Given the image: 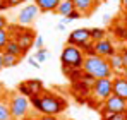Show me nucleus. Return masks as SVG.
<instances>
[{"label": "nucleus", "mask_w": 127, "mask_h": 120, "mask_svg": "<svg viewBox=\"0 0 127 120\" xmlns=\"http://www.w3.org/2000/svg\"><path fill=\"white\" fill-rule=\"evenodd\" d=\"M113 34H115L117 38H120V40L126 41V38H127V26H122V24L113 26Z\"/></svg>", "instance_id": "obj_23"}, {"label": "nucleus", "mask_w": 127, "mask_h": 120, "mask_svg": "<svg viewBox=\"0 0 127 120\" xmlns=\"http://www.w3.org/2000/svg\"><path fill=\"white\" fill-rule=\"evenodd\" d=\"M62 0H33V3L40 9V12H57Z\"/></svg>", "instance_id": "obj_13"}, {"label": "nucleus", "mask_w": 127, "mask_h": 120, "mask_svg": "<svg viewBox=\"0 0 127 120\" xmlns=\"http://www.w3.org/2000/svg\"><path fill=\"white\" fill-rule=\"evenodd\" d=\"M3 52H5V53H10V55H16V57H19V59H22V57L26 55V53H24V50L19 46V43L14 40V38H10V40L7 41V45H5V48H3Z\"/></svg>", "instance_id": "obj_14"}, {"label": "nucleus", "mask_w": 127, "mask_h": 120, "mask_svg": "<svg viewBox=\"0 0 127 120\" xmlns=\"http://www.w3.org/2000/svg\"><path fill=\"white\" fill-rule=\"evenodd\" d=\"M24 28V26H22ZM21 28V31L16 34V36H12L14 40L19 43V46H21L22 50H24V53H28V50L34 45V40H36V33L34 31H31V29H22Z\"/></svg>", "instance_id": "obj_8"}, {"label": "nucleus", "mask_w": 127, "mask_h": 120, "mask_svg": "<svg viewBox=\"0 0 127 120\" xmlns=\"http://www.w3.org/2000/svg\"><path fill=\"white\" fill-rule=\"evenodd\" d=\"M126 113H127V108H126Z\"/></svg>", "instance_id": "obj_40"}, {"label": "nucleus", "mask_w": 127, "mask_h": 120, "mask_svg": "<svg viewBox=\"0 0 127 120\" xmlns=\"http://www.w3.org/2000/svg\"><path fill=\"white\" fill-rule=\"evenodd\" d=\"M9 40H10V33L7 29H0V50L2 52H3V48H5V45H7Z\"/></svg>", "instance_id": "obj_24"}, {"label": "nucleus", "mask_w": 127, "mask_h": 120, "mask_svg": "<svg viewBox=\"0 0 127 120\" xmlns=\"http://www.w3.org/2000/svg\"><path fill=\"white\" fill-rule=\"evenodd\" d=\"M7 28H9V21H7L5 16L0 14V29H7Z\"/></svg>", "instance_id": "obj_29"}, {"label": "nucleus", "mask_w": 127, "mask_h": 120, "mask_svg": "<svg viewBox=\"0 0 127 120\" xmlns=\"http://www.w3.org/2000/svg\"><path fill=\"white\" fill-rule=\"evenodd\" d=\"M5 96V89H3V86L0 84V98H3Z\"/></svg>", "instance_id": "obj_34"}, {"label": "nucleus", "mask_w": 127, "mask_h": 120, "mask_svg": "<svg viewBox=\"0 0 127 120\" xmlns=\"http://www.w3.org/2000/svg\"><path fill=\"white\" fill-rule=\"evenodd\" d=\"M34 48H36V50H40V48H45V41H43L41 36H36V40H34Z\"/></svg>", "instance_id": "obj_27"}, {"label": "nucleus", "mask_w": 127, "mask_h": 120, "mask_svg": "<svg viewBox=\"0 0 127 120\" xmlns=\"http://www.w3.org/2000/svg\"><path fill=\"white\" fill-rule=\"evenodd\" d=\"M89 36H91V41L95 43V41H100L106 38V31L103 28H93V29H89Z\"/></svg>", "instance_id": "obj_21"}, {"label": "nucleus", "mask_w": 127, "mask_h": 120, "mask_svg": "<svg viewBox=\"0 0 127 120\" xmlns=\"http://www.w3.org/2000/svg\"><path fill=\"white\" fill-rule=\"evenodd\" d=\"M24 82H26V86H28L31 96H38V94H41L43 91H45V86H43V82L40 79H28V81H24ZM31 96H29V98H31Z\"/></svg>", "instance_id": "obj_15"}, {"label": "nucleus", "mask_w": 127, "mask_h": 120, "mask_svg": "<svg viewBox=\"0 0 127 120\" xmlns=\"http://www.w3.org/2000/svg\"><path fill=\"white\" fill-rule=\"evenodd\" d=\"M5 9H9L7 0H0V12H2V10H5Z\"/></svg>", "instance_id": "obj_32"}, {"label": "nucleus", "mask_w": 127, "mask_h": 120, "mask_svg": "<svg viewBox=\"0 0 127 120\" xmlns=\"http://www.w3.org/2000/svg\"><path fill=\"white\" fill-rule=\"evenodd\" d=\"M64 28H65V26H64L62 22H60V24H57V29H59V31H64Z\"/></svg>", "instance_id": "obj_35"}, {"label": "nucleus", "mask_w": 127, "mask_h": 120, "mask_svg": "<svg viewBox=\"0 0 127 120\" xmlns=\"http://www.w3.org/2000/svg\"><path fill=\"white\" fill-rule=\"evenodd\" d=\"M65 17L69 19V22H72V21H76V19H81V17H83V14H81L79 10H76V9H74V10H72V12H69Z\"/></svg>", "instance_id": "obj_26"}, {"label": "nucleus", "mask_w": 127, "mask_h": 120, "mask_svg": "<svg viewBox=\"0 0 127 120\" xmlns=\"http://www.w3.org/2000/svg\"><path fill=\"white\" fill-rule=\"evenodd\" d=\"M108 63H110V69L113 70V74L124 70V63H122V55H120V52H115V53L108 59Z\"/></svg>", "instance_id": "obj_16"}, {"label": "nucleus", "mask_w": 127, "mask_h": 120, "mask_svg": "<svg viewBox=\"0 0 127 120\" xmlns=\"http://www.w3.org/2000/svg\"><path fill=\"white\" fill-rule=\"evenodd\" d=\"M34 59L38 60L40 63L45 62L46 59H50V52L46 50V48H40V50H36V55H34Z\"/></svg>", "instance_id": "obj_25"}, {"label": "nucleus", "mask_w": 127, "mask_h": 120, "mask_svg": "<svg viewBox=\"0 0 127 120\" xmlns=\"http://www.w3.org/2000/svg\"><path fill=\"white\" fill-rule=\"evenodd\" d=\"M124 76H126V77H127V70H124Z\"/></svg>", "instance_id": "obj_38"}, {"label": "nucleus", "mask_w": 127, "mask_h": 120, "mask_svg": "<svg viewBox=\"0 0 127 120\" xmlns=\"http://www.w3.org/2000/svg\"><path fill=\"white\" fill-rule=\"evenodd\" d=\"M19 62H21L19 57H16V55H10V53H5V52H3V67H5V69L16 67Z\"/></svg>", "instance_id": "obj_20"}, {"label": "nucleus", "mask_w": 127, "mask_h": 120, "mask_svg": "<svg viewBox=\"0 0 127 120\" xmlns=\"http://www.w3.org/2000/svg\"><path fill=\"white\" fill-rule=\"evenodd\" d=\"M21 120H34V119H31V117H28V115H26V117H24V119H21Z\"/></svg>", "instance_id": "obj_37"}, {"label": "nucleus", "mask_w": 127, "mask_h": 120, "mask_svg": "<svg viewBox=\"0 0 127 120\" xmlns=\"http://www.w3.org/2000/svg\"><path fill=\"white\" fill-rule=\"evenodd\" d=\"M84 62V53L81 48L74 45H65L60 53V63L64 67H74V69H83Z\"/></svg>", "instance_id": "obj_3"}, {"label": "nucleus", "mask_w": 127, "mask_h": 120, "mask_svg": "<svg viewBox=\"0 0 127 120\" xmlns=\"http://www.w3.org/2000/svg\"><path fill=\"white\" fill-rule=\"evenodd\" d=\"M62 72L65 74V77H69V79L72 81V82H76V81H81V77H83V69L64 67V65H62Z\"/></svg>", "instance_id": "obj_17"}, {"label": "nucleus", "mask_w": 127, "mask_h": 120, "mask_svg": "<svg viewBox=\"0 0 127 120\" xmlns=\"http://www.w3.org/2000/svg\"><path fill=\"white\" fill-rule=\"evenodd\" d=\"M112 94L127 100V77L126 76H115V77H112Z\"/></svg>", "instance_id": "obj_11"}, {"label": "nucleus", "mask_w": 127, "mask_h": 120, "mask_svg": "<svg viewBox=\"0 0 127 120\" xmlns=\"http://www.w3.org/2000/svg\"><path fill=\"white\" fill-rule=\"evenodd\" d=\"M126 48H127V38H126Z\"/></svg>", "instance_id": "obj_39"}, {"label": "nucleus", "mask_w": 127, "mask_h": 120, "mask_svg": "<svg viewBox=\"0 0 127 120\" xmlns=\"http://www.w3.org/2000/svg\"><path fill=\"white\" fill-rule=\"evenodd\" d=\"M40 14V9L34 5V3H28L24 5L21 10H19V16H17V24L19 26H29L33 24V21L36 19V16Z\"/></svg>", "instance_id": "obj_7"}, {"label": "nucleus", "mask_w": 127, "mask_h": 120, "mask_svg": "<svg viewBox=\"0 0 127 120\" xmlns=\"http://www.w3.org/2000/svg\"><path fill=\"white\" fill-rule=\"evenodd\" d=\"M29 65H31V67H36V69H38V67H40V62H38L36 59H29Z\"/></svg>", "instance_id": "obj_31"}, {"label": "nucleus", "mask_w": 127, "mask_h": 120, "mask_svg": "<svg viewBox=\"0 0 127 120\" xmlns=\"http://www.w3.org/2000/svg\"><path fill=\"white\" fill-rule=\"evenodd\" d=\"M29 98L22 96L19 93H12L10 98H9V110H10V115L12 120H21L28 115V110H29Z\"/></svg>", "instance_id": "obj_4"}, {"label": "nucleus", "mask_w": 127, "mask_h": 120, "mask_svg": "<svg viewBox=\"0 0 127 120\" xmlns=\"http://www.w3.org/2000/svg\"><path fill=\"white\" fill-rule=\"evenodd\" d=\"M74 2V9L79 10L83 16H89L100 3V0H72Z\"/></svg>", "instance_id": "obj_12"}, {"label": "nucleus", "mask_w": 127, "mask_h": 120, "mask_svg": "<svg viewBox=\"0 0 127 120\" xmlns=\"http://www.w3.org/2000/svg\"><path fill=\"white\" fill-rule=\"evenodd\" d=\"M29 103L41 115H59V113L65 112V108L69 105L65 98L55 94V93H50V91H43L38 96H31Z\"/></svg>", "instance_id": "obj_1"}, {"label": "nucleus", "mask_w": 127, "mask_h": 120, "mask_svg": "<svg viewBox=\"0 0 127 120\" xmlns=\"http://www.w3.org/2000/svg\"><path fill=\"white\" fill-rule=\"evenodd\" d=\"M0 120H12V115H10V110H9V100L0 98Z\"/></svg>", "instance_id": "obj_18"}, {"label": "nucleus", "mask_w": 127, "mask_h": 120, "mask_svg": "<svg viewBox=\"0 0 127 120\" xmlns=\"http://www.w3.org/2000/svg\"><path fill=\"white\" fill-rule=\"evenodd\" d=\"M112 94V77H103V79H95L91 84V101H103Z\"/></svg>", "instance_id": "obj_5"}, {"label": "nucleus", "mask_w": 127, "mask_h": 120, "mask_svg": "<svg viewBox=\"0 0 127 120\" xmlns=\"http://www.w3.org/2000/svg\"><path fill=\"white\" fill-rule=\"evenodd\" d=\"M122 5H124V10L127 12V0H122Z\"/></svg>", "instance_id": "obj_36"}, {"label": "nucleus", "mask_w": 127, "mask_h": 120, "mask_svg": "<svg viewBox=\"0 0 127 120\" xmlns=\"http://www.w3.org/2000/svg\"><path fill=\"white\" fill-rule=\"evenodd\" d=\"M127 108V100L120 98V96H115V94H110L105 101H103V112L108 113H124Z\"/></svg>", "instance_id": "obj_6"}, {"label": "nucleus", "mask_w": 127, "mask_h": 120, "mask_svg": "<svg viewBox=\"0 0 127 120\" xmlns=\"http://www.w3.org/2000/svg\"><path fill=\"white\" fill-rule=\"evenodd\" d=\"M72 10H74V2L72 0H62L60 5H59V9H57V14H60L62 17H65Z\"/></svg>", "instance_id": "obj_19"}, {"label": "nucleus", "mask_w": 127, "mask_h": 120, "mask_svg": "<svg viewBox=\"0 0 127 120\" xmlns=\"http://www.w3.org/2000/svg\"><path fill=\"white\" fill-rule=\"evenodd\" d=\"M86 41H91L89 29H88V28H77V29H74V31L67 36V45L79 46V45H83Z\"/></svg>", "instance_id": "obj_9"}, {"label": "nucleus", "mask_w": 127, "mask_h": 120, "mask_svg": "<svg viewBox=\"0 0 127 120\" xmlns=\"http://www.w3.org/2000/svg\"><path fill=\"white\" fill-rule=\"evenodd\" d=\"M83 72L93 76L95 79H103V77H112V76H113V70L110 69L108 59H103V57H100V55L84 57Z\"/></svg>", "instance_id": "obj_2"}, {"label": "nucleus", "mask_w": 127, "mask_h": 120, "mask_svg": "<svg viewBox=\"0 0 127 120\" xmlns=\"http://www.w3.org/2000/svg\"><path fill=\"white\" fill-rule=\"evenodd\" d=\"M120 55H122V63H124V70H127V48L120 50Z\"/></svg>", "instance_id": "obj_28"}, {"label": "nucleus", "mask_w": 127, "mask_h": 120, "mask_svg": "<svg viewBox=\"0 0 127 120\" xmlns=\"http://www.w3.org/2000/svg\"><path fill=\"white\" fill-rule=\"evenodd\" d=\"M0 69H3V52L0 50Z\"/></svg>", "instance_id": "obj_33"}, {"label": "nucleus", "mask_w": 127, "mask_h": 120, "mask_svg": "<svg viewBox=\"0 0 127 120\" xmlns=\"http://www.w3.org/2000/svg\"><path fill=\"white\" fill-rule=\"evenodd\" d=\"M38 120H59V119H57L55 115H41Z\"/></svg>", "instance_id": "obj_30"}, {"label": "nucleus", "mask_w": 127, "mask_h": 120, "mask_svg": "<svg viewBox=\"0 0 127 120\" xmlns=\"http://www.w3.org/2000/svg\"><path fill=\"white\" fill-rule=\"evenodd\" d=\"M101 120H127V113H108V112H103L101 110Z\"/></svg>", "instance_id": "obj_22"}, {"label": "nucleus", "mask_w": 127, "mask_h": 120, "mask_svg": "<svg viewBox=\"0 0 127 120\" xmlns=\"http://www.w3.org/2000/svg\"><path fill=\"white\" fill-rule=\"evenodd\" d=\"M95 52H96V55H100L103 59H110L117 50H115V46H113L112 41L103 38V40H100V41H95Z\"/></svg>", "instance_id": "obj_10"}]
</instances>
